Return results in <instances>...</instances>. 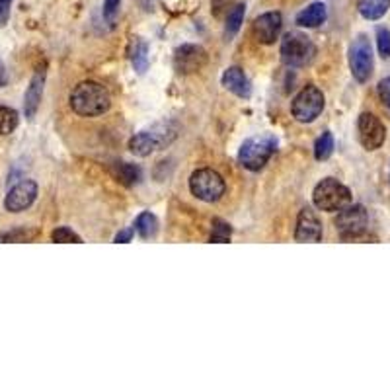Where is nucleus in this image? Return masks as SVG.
Listing matches in <instances>:
<instances>
[{
	"label": "nucleus",
	"instance_id": "20e7f679",
	"mask_svg": "<svg viewBox=\"0 0 390 390\" xmlns=\"http://www.w3.org/2000/svg\"><path fill=\"white\" fill-rule=\"evenodd\" d=\"M314 57H316V47L309 35L300 34V32L285 34L281 41V61L287 67H293V69L307 67Z\"/></svg>",
	"mask_w": 390,
	"mask_h": 390
},
{
	"label": "nucleus",
	"instance_id": "f8f14e48",
	"mask_svg": "<svg viewBox=\"0 0 390 390\" xmlns=\"http://www.w3.org/2000/svg\"><path fill=\"white\" fill-rule=\"evenodd\" d=\"M37 197V184L34 180H22L12 187L10 192L4 197V209L8 213H22Z\"/></svg>",
	"mask_w": 390,
	"mask_h": 390
},
{
	"label": "nucleus",
	"instance_id": "72a5a7b5",
	"mask_svg": "<svg viewBox=\"0 0 390 390\" xmlns=\"http://www.w3.org/2000/svg\"><path fill=\"white\" fill-rule=\"evenodd\" d=\"M6 82H8V72H6L4 63L0 61V88H2V86H6Z\"/></svg>",
	"mask_w": 390,
	"mask_h": 390
},
{
	"label": "nucleus",
	"instance_id": "2f4dec72",
	"mask_svg": "<svg viewBox=\"0 0 390 390\" xmlns=\"http://www.w3.org/2000/svg\"><path fill=\"white\" fill-rule=\"evenodd\" d=\"M10 8L12 0H0V28L8 22V18H10Z\"/></svg>",
	"mask_w": 390,
	"mask_h": 390
},
{
	"label": "nucleus",
	"instance_id": "a211bd4d",
	"mask_svg": "<svg viewBox=\"0 0 390 390\" xmlns=\"http://www.w3.org/2000/svg\"><path fill=\"white\" fill-rule=\"evenodd\" d=\"M129 59H131V65L135 67L138 74H145L149 69V45L143 37H131L129 41Z\"/></svg>",
	"mask_w": 390,
	"mask_h": 390
},
{
	"label": "nucleus",
	"instance_id": "f3484780",
	"mask_svg": "<svg viewBox=\"0 0 390 390\" xmlns=\"http://www.w3.org/2000/svg\"><path fill=\"white\" fill-rule=\"evenodd\" d=\"M328 18V10H326V4L324 2H312L307 8L297 14V25L300 28H318L322 23L326 22Z\"/></svg>",
	"mask_w": 390,
	"mask_h": 390
},
{
	"label": "nucleus",
	"instance_id": "f257e3e1",
	"mask_svg": "<svg viewBox=\"0 0 390 390\" xmlns=\"http://www.w3.org/2000/svg\"><path fill=\"white\" fill-rule=\"evenodd\" d=\"M70 107L72 112L81 117H96V115L105 114L112 105V96L107 88L102 86L100 82L86 81L74 86L70 92Z\"/></svg>",
	"mask_w": 390,
	"mask_h": 390
},
{
	"label": "nucleus",
	"instance_id": "412c9836",
	"mask_svg": "<svg viewBox=\"0 0 390 390\" xmlns=\"http://www.w3.org/2000/svg\"><path fill=\"white\" fill-rule=\"evenodd\" d=\"M114 174L121 184L129 185V187L135 185L138 180H141V170H138V166H135V164H127V162L117 164L114 168Z\"/></svg>",
	"mask_w": 390,
	"mask_h": 390
},
{
	"label": "nucleus",
	"instance_id": "ddd939ff",
	"mask_svg": "<svg viewBox=\"0 0 390 390\" xmlns=\"http://www.w3.org/2000/svg\"><path fill=\"white\" fill-rule=\"evenodd\" d=\"M281 28H283V18L279 12H265L262 16H258L254 20L252 32L254 37L264 43V45H271L276 43V39L281 34Z\"/></svg>",
	"mask_w": 390,
	"mask_h": 390
},
{
	"label": "nucleus",
	"instance_id": "c756f323",
	"mask_svg": "<svg viewBox=\"0 0 390 390\" xmlns=\"http://www.w3.org/2000/svg\"><path fill=\"white\" fill-rule=\"evenodd\" d=\"M379 98L380 102L384 103V107L390 110V76L379 82Z\"/></svg>",
	"mask_w": 390,
	"mask_h": 390
},
{
	"label": "nucleus",
	"instance_id": "f03ea898",
	"mask_svg": "<svg viewBox=\"0 0 390 390\" xmlns=\"http://www.w3.org/2000/svg\"><path fill=\"white\" fill-rule=\"evenodd\" d=\"M277 149V138L274 135H258L246 138L238 150V162L250 172H260Z\"/></svg>",
	"mask_w": 390,
	"mask_h": 390
},
{
	"label": "nucleus",
	"instance_id": "7c9ffc66",
	"mask_svg": "<svg viewBox=\"0 0 390 390\" xmlns=\"http://www.w3.org/2000/svg\"><path fill=\"white\" fill-rule=\"evenodd\" d=\"M234 4V0H213V14L215 16H223L225 12L229 14V8Z\"/></svg>",
	"mask_w": 390,
	"mask_h": 390
},
{
	"label": "nucleus",
	"instance_id": "9d476101",
	"mask_svg": "<svg viewBox=\"0 0 390 390\" xmlns=\"http://www.w3.org/2000/svg\"><path fill=\"white\" fill-rule=\"evenodd\" d=\"M357 137L365 150H377L387 138V127L382 125L377 115L365 112L357 119Z\"/></svg>",
	"mask_w": 390,
	"mask_h": 390
},
{
	"label": "nucleus",
	"instance_id": "9b49d317",
	"mask_svg": "<svg viewBox=\"0 0 390 390\" xmlns=\"http://www.w3.org/2000/svg\"><path fill=\"white\" fill-rule=\"evenodd\" d=\"M205 65H207V51L203 47L185 43V45L176 49V55H174V69L178 70L180 74H192V72H197V70L203 69Z\"/></svg>",
	"mask_w": 390,
	"mask_h": 390
},
{
	"label": "nucleus",
	"instance_id": "4be33fe9",
	"mask_svg": "<svg viewBox=\"0 0 390 390\" xmlns=\"http://www.w3.org/2000/svg\"><path fill=\"white\" fill-rule=\"evenodd\" d=\"M244 14H246V6H244V4L232 6L229 14H227V28H225V34H227L229 39L238 34L242 22H244Z\"/></svg>",
	"mask_w": 390,
	"mask_h": 390
},
{
	"label": "nucleus",
	"instance_id": "aec40b11",
	"mask_svg": "<svg viewBox=\"0 0 390 390\" xmlns=\"http://www.w3.org/2000/svg\"><path fill=\"white\" fill-rule=\"evenodd\" d=\"M135 230H137L141 238L150 240L158 232V220H156V217L152 213H141L137 217V223H135Z\"/></svg>",
	"mask_w": 390,
	"mask_h": 390
},
{
	"label": "nucleus",
	"instance_id": "dca6fc26",
	"mask_svg": "<svg viewBox=\"0 0 390 390\" xmlns=\"http://www.w3.org/2000/svg\"><path fill=\"white\" fill-rule=\"evenodd\" d=\"M223 86L232 92L234 96H238V98H244V100H248L250 98V94H252V86H250V81H248V76L244 74V70L240 67H230L223 72Z\"/></svg>",
	"mask_w": 390,
	"mask_h": 390
},
{
	"label": "nucleus",
	"instance_id": "0eeeda50",
	"mask_svg": "<svg viewBox=\"0 0 390 390\" xmlns=\"http://www.w3.org/2000/svg\"><path fill=\"white\" fill-rule=\"evenodd\" d=\"M369 225V215L363 205H347L344 207L338 218H336V229L344 240H359L365 236V230Z\"/></svg>",
	"mask_w": 390,
	"mask_h": 390
},
{
	"label": "nucleus",
	"instance_id": "cd10ccee",
	"mask_svg": "<svg viewBox=\"0 0 390 390\" xmlns=\"http://www.w3.org/2000/svg\"><path fill=\"white\" fill-rule=\"evenodd\" d=\"M377 47H379L380 57H390V30H387V28H379L377 30Z\"/></svg>",
	"mask_w": 390,
	"mask_h": 390
},
{
	"label": "nucleus",
	"instance_id": "b1692460",
	"mask_svg": "<svg viewBox=\"0 0 390 390\" xmlns=\"http://www.w3.org/2000/svg\"><path fill=\"white\" fill-rule=\"evenodd\" d=\"M333 152V137L330 131H324L318 141H316V145H314V156H316V161H328L330 156H332Z\"/></svg>",
	"mask_w": 390,
	"mask_h": 390
},
{
	"label": "nucleus",
	"instance_id": "c85d7f7f",
	"mask_svg": "<svg viewBox=\"0 0 390 390\" xmlns=\"http://www.w3.org/2000/svg\"><path fill=\"white\" fill-rule=\"evenodd\" d=\"M119 4H121V0H103V18L110 23L115 20L117 10H119Z\"/></svg>",
	"mask_w": 390,
	"mask_h": 390
},
{
	"label": "nucleus",
	"instance_id": "423d86ee",
	"mask_svg": "<svg viewBox=\"0 0 390 390\" xmlns=\"http://www.w3.org/2000/svg\"><path fill=\"white\" fill-rule=\"evenodd\" d=\"M174 137H176V127H172L170 123H164V125H156L150 131L137 133L129 141V149L135 156H149L154 150L170 145Z\"/></svg>",
	"mask_w": 390,
	"mask_h": 390
},
{
	"label": "nucleus",
	"instance_id": "f704fd0d",
	"mask_svg": "<svg viewBox=\"0 0 390 390\" xmlns=\"http://www.w3.org/2000/svg\"><path fill=\"white\" fill-rule=\"evenodd\" d=\"M138 2V6L143 8V10H152L154 8V4H156V0H137Z\"/></svg>",
	"mask_w": 390,
	"mask_h": 390
},
{
	"label": "nucleus",
	"instance_id": "39448f33",
	"mask_svg": "<svg viewBox=\"0 0 390 390\" xmlns=\"http://www.w3.org/2000/svg\"><path fill=\"white\" fill-rule=\"evenodd\" d=\"M189 189L197 199H201L205 203H215L225 195L227 184H225L223 176L215 172L213 168H199L189 178Z\"/></svg>",
	"mask_w": 390,
	"mask_h": 390
},
{
	"label": "nucleus",
	"instance_id": "4468645a",
	"mask_svg": "<svg viewBox=\"0 0 390 390\" xmlns=\"http://www.w3.org/2000/svg\"><path fill=\"white\" fill-rule=\"evenodd\" d=\"M297 242H320L322 240V223L316 213L305 207L300 209L297 217V230H295Z\"/></svg>",
	"mask_w": 390,
	"mask_h": 390
},
{
	"label": "nucleus",
	"instance_id": "5701e85b",
	"mask_svg": "<svg viewBox=\"0 0 390 390\" xmlns=\"http://www.w3.org/2000/svg\"><path fill=\"white\" fill-rule=\"evenodd\" d=\"M18 112L8 105H0V135H10L18 127Z\"/></svg>",
	"mask_w": 390,
	"mask_h": 390
},
{
	"label": "nucleus",
	"instance_id": "bb28decb",
	"mask_svg": "<svg viewBox=\"0 0 390 390\" xmlns=\"http://www.w3.org/2000/svg\"><path fill=\"white\" fill-rule=\"evenodd\" d=\"M37 236L35 230H12L6 234H0V242H25Z\"/></svg>",
	"mask_w": 390,
	"mask_h": 390
},
{
	"label": "nucleus",
	"instance_id": "7ed1b4c3",
	"mask_svg": "<svg viewBox=\"0 0 390 390\" xmlns=\"http://www.w3.org/2000/svg\"><path fill=\"white\" fill-rule=\"evenodd\" d=\"M312 201L320 211L336 213L351 203V192L347 185L338 182L336 178H324L320 184H316L314 187Z\"/></svg>",
	"mask_w": 390,
	"mask_h": 390
},
{
	"label": "nucleus",
	"instance_id": "6e6552de",
	"mask_svg": "<svg viewBox=\"0 0 390 390\" xmlns=\"http://www.w3.org/2000/svg\"><path fill=\"white\" fill-rule=\"evenodd\" d=\"M324 110V94L320 88L316 86H305L300 92L295 96L293 105H291V112L293 117L300 121V123H312Z\"/></svg>",
	"mask_w": 390,
	"mask_h": 390
},
{
	"label": "nucleus",
	"instance_id": "a878e982",
	"mask_svg": "<svg viewBox=\"0 0 390 390\" xmlns=\"http://www.w3.org/2000/svg\"><path fill=\"white\" fill-rule=\"evenodd\" d=\"M51 238H53V242H61V244H69V242L82 244L81 236L76 232H72L70 229H67V227H59L57 230H53Z\"/></svg>",
	"mask_w": 390,
	"mask_h": 390
},
{
	"label": "nucleus",
	"instance_id": "393cba45",
	"mask_svg": "<svg viewBox=\"0 0 390 390\" xmlns=\"http://www.w3.org/2000/svg\"><path fill=\"white\" fill-rule=\"evenodd\" d=\"M213 234H211V242H229L230 238V225H227L225 220H220V218H215L213 220Z\"/></svg>",
	"mask_w": 390,
	"mask_h": 390
},
{
	"label": "nucleus",
	"instance_id": "6ab92c4d",
	"mask_svg": "<svg viewBox=\"0 0 390 390\" xmlns=\"http://www.w3.org/2000/svg\"><path fill=\"white\" fill-rule=\"evenodd\" d=\"M390 8V0H357V10L365 20H380Z\"/></svg>",
	"mask_w": 390,
	"mask_h": 390
},
{
	"label": "nucleus",
	"instance_id": "1a4fd4ad",
	"mask_svg": "<svg viewBox=\"0 0 390 390\" xmlns=\"http://www.w3.org/2000/svg\"><path fill=\"white\" fill-rule=\"evenodd\" d=\"M349 67L357 82H367L373 74V47L367 35H357L349 47Z\"/></svg>",
	"mask_w": 390,
	"mask_h": 390
},
{
	"label": "nucleus",
	"instance_id": "2eb2a0df",
	"mask_svg": "<svg viewBox=\"0 0 390 390\" xmlns=\"http://www.w3.org/2000/svg\"><path fill=\"white\" fill-rule=\"evenodd\" d=\"M43 86H45V69L35 70V74L32 76V82L25 90V98H23V114L28 119H34L37 110H39V103L43 98Z\"/></svg>",
	"mask_w": 390,
	"mask_h": 390
},
{
	"label": "nucleus",
	"instance_id": "473e14b6",
	"mask_svg": "<svg viewBox=\"0 0 390 390\" xmlns=\"http://www.w3.org/2000/svg\"><path fill=\"white\" fill-rule=\"evenodd\" d=\"M133 234H135V229H125V230H121L117 236H115V242L119 244H125V242H131V238H133Z\"/></svg>",
	"mask_w": 390,
	"mask_h": 390
}]
</instances>
